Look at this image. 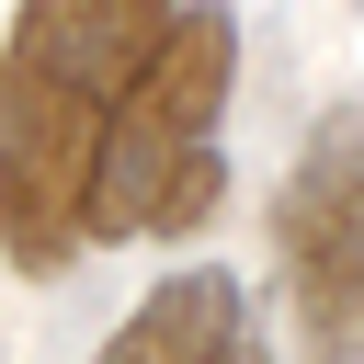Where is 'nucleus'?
Masks as SVG:
<instances>
[{
  "label": "nucleus",
  "instance_id": "f257e3e1",
  "mask_svg": "<svg viewBox=\"0 0 364 364\" xmlns=\"http://www.w3.org/2000/svg\"><path fill=\"white\" fill-rule=\"evenodd\" d=\"M182 0H23L0 46V262L11 273H68L80 262V205L91 159L159 57Z\"/></svg>",
  "mask_w": 364,
  "mask_h": 364
},
{
  "label": "nucleus",
  "instance_id": "f03ea898",
  "mask_svg": "<svg viewBox=\"0 0 364 364\" xmlns=\"http://www.w3.org/2000/svg\"><path fill=\"white\" fill-rule=\"evenodd\" d=\"M228 80H239V23L216 0H182L159 57L136 68L102 159H91V205H80V250L114 239H193L216 216V125H228Z\"/></svg>",
  "mask_w": 364,
  "mask_h": 364
},
{
  "label": "nucleus",
  "instance_id": "7ed1b4c3",
  "mask_svg": "<svg viewBox=\"0 0 364 364\" xmlns=\"http://www.w3.org/2000/svg\"><path fill=\"white\" fill-rule=\"evenodd\" d=\"M273 250H284V307L307 364H364V102L307 125L273 193Z\"/></svg>",
  "mask_w": 364,
  "mask_h": 364
},
{
  "label": "nucleus",
  "instance_id": "20e7f679",
  "mask_svg": "<svg viewBox=\"0 0 364 364\" xmlns=\"http://www.w3.org/2000/svg\"><path fill=\"white\" fill-rule=\"evenodd\" d=\"M250 330V296H239V273H216V262H182V273H159L125 318H114V341L91 353V364H216L228 341Z\"/></svg>",
  "mask_w": 364,
  "mask_h": 364
},
{
  "label": "nucleus",
  "instance_id": "39448f33",
  "mask_svg": "<svg viewBox=\"0 0 364 364\" xmlns=\"http://www.w3.org/2000/svg\"><path fill=\"white\" fill-rule=\"evenodd\" d=\"M216 364H273V341H262V330H239V341H228Z\"/></svg>",
  "mask_w": 364,
  "mask_h": 364
}]
</instances>
